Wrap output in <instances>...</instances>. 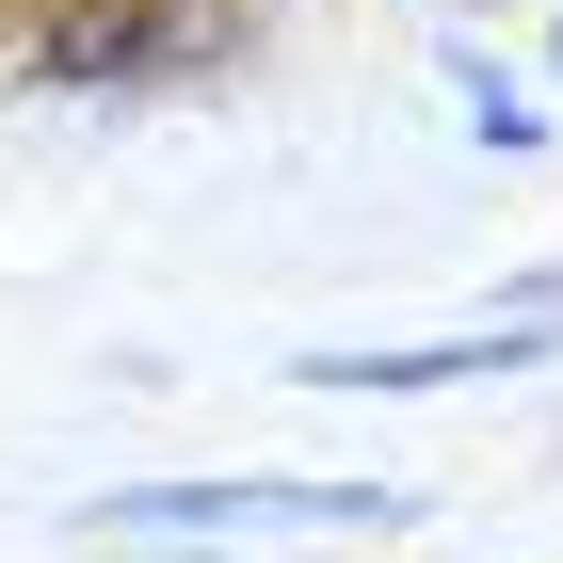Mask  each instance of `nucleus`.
Returning a JSON list of instances; mask_svg holds the SVG:
<instances>
[{
	"label": "nucleus",
	"mask_w": 563,
	"mask_h": 563,
	"mask_svg": "<svg viewBox=\"0 0 563 563\" xmlns=\"http://www.w3.org/2000/svg\"><path fill=\"white\" fill-rule=\"evenodd\" d=\"M225 48V0H113V16H48L33 65L48 81H145V65H210Z\"/></svg>",
	"instance_id": "nucleus-2"
},
{
	"label": "nucleus",
	"mask_w": 563,
	"mask_h": 563,
	"mask_svg": "<svg viewBox=\"0 0 563 563\" xmlns=\"http://www.w3.org/2000/svg\"><path fill=\"white\" fill-rule=\"evenodd\" d=\"M451 81H467V113H483V130H499V145H531V97L499 81V65H483V48H451Z\"/></svg>",
	"instance_id": "nucleus-4"
},
{
	"label": "nucleus",
	"mask_w": 563,
	"mask_h": 563,
	"mask_svg": "<svg viewBox=\"0 0 563 563\" xmlns=\"http://www.w3.org/2000/svg\"><path fill=\"white\" fill-rule=\"evenodd\" d=\"M563 322L531 306V322H467V339H387V354H306V387H499V371H548Z\"/></svg>",
	"instance_id": "nucleus-3"
},
{
	"label": "nucleus",
	"mask_w": 563,
	"mask_h": 563,
	"mask_svg": "<svg viewBox=\"0 0 563 563\" xmlns=\"http://www.w3.org/2000/svg\"><path fill=\"white\" fill-rule=\"evenodd\" d=\"M130 531H387V483H130Z\"/></svg>",
	"instance_id": "nucleus-1"
}]
</instances>
